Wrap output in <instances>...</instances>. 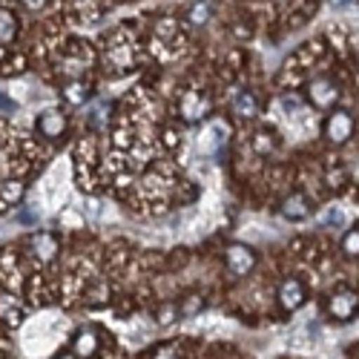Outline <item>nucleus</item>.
<instances>
[{
  "label": "nucleus",
  "instance_id": "c85d7f7f",
  "mask_svg": "<svg viewBox=\"0 0 359 359\" xmlns=\"http://www.w3.org/2000/svg\"><path fill=\"white\" fill-rule=\"evenodd\" d=\"M55 359H78V356H75V353H57Z\"/></svg>",
  "mask_w": 359,
  "mask_h": 359
},
{
  "label": "nucleus",
  "instance_id": "393cba45",
  "mask_svg": "<svg viewBox=\"0 0 359 359\" xmlns=\"http://www.w3.org/2000/svg\"><path fill=\"white\" fill-rule=\"evenodd\" d=\"M325 222H327V224H337V227H339V224L345 222V213H342V210H331V213L325 216Z\"/></svg>",
  "mask_w": 359,
  "mask_h": 359
},
{
  "label": "nucleus",
  "instance_id": "b1692460",
  "mask_svg": "<svg viewBox=\"0 0 359 359\" xmlns=\"http://www.w3.org/2000/svg\"><path fill=\"white\" fill-rule=\"evenodd\" d=\"M153 359H178V351H175L172 345H167V348L156 351V356H153Z\"/></svg>",
  "mask_w": 359,
  "mask_h": 359
},
{
  "label": "nucleus",
  "instance_id": "20e7f679",
  "mask_svg": "<svg viewBox=\"0 0 359 359\" xmlns=\"http://www.w3.org/2000/svg\"><path fill=\"white\" fill-rule=\"evenodd\" d=\"M356 311H359V296L353 290H337L331 299H327V313H331V319H337V322L353 319Z\"/></svg>",
  "mask_w": 359,
  "mask_h": 359
},
{
  "label": "nucleus",
  "instance_id": "412c9836",
  "mask_svg": "<svg viewBox=\"0 0 359 359\" xmlns=\"http://www.w3.org/2000/svg\"><path fill=\"white\" fill-rule=\"evenodd\" d=\"M201 296H187V302L182 305V308H178V311H182V316H193V313H198L201 311Z\"/></svg>",
  "mask_w": 359,
  "mask_h": 359
},
{
  "label": "nucleus",
  "instance_id": "1a4fd4ad",
  "mask_svg": "<svg viewBox=\"0 0 359 359\" xmlns=\"http://www.w3.org/2000/svg\"><path fill=\"white\" fill-rule=\"evenodd\" d=\"M95 351H98V334L93 331V327H83V331L75 334V339H72V353H75L78 359H89Z\"/></svg>",
  "mask_w": 359,
  "mask_h": 359
},
{
  "label": "nucleus",
  "instance_id": "9b49d317",
  "mask_svg": "<svg viewBox=\"0 0 359 359\" xmlns=\"http://www.w3.org/2000/svg\"><path fill=\"white\" fill-rule=\"evenodd\" d=\"M204 112H207V101H204V95H198V93H187L184 101H182V115L187 118V121H198Z\"/></svg>",
  "mask_w": 359,
  "mask_h": 359
},
{
  "label": "nucleus",
  "instance_id": "aec40b11",
  "mask_svg": "<svg viewBox=\"0 0 359 359\" xmlns=\"http://www.w3.org/2000/svg\"><path fill=\"white\" fill-rule=\"evenodd\" d=\"M187 18H190V23H207V20H210V4H204V0H201V4H193Z\"/></svg>",
  "mask_w": 359,
  "mask_h": 359
},
{
  "label": "nucleus",
  "instance_id": "7ed1b4c3",
  "mask_svg": "<svg viewBox=\"0 0 359 359\" xmlns=\"http://www.w3.org/2000/svg\"><path fill=\"white\" fill-rule=\"evenodd\" d=\"M308 98L316 109H331L339 101V86L331 78H313L308 86Z\"/></svg>",
  "mask_w": 359,
  "mask_h": 359
},
{
  "label": "nucleus",
  "instance_id": "f03ea898",
  "mask_svg": "<svg viewBox=\"0 0 359 359\" xmlns=\"http://www.w3.org/2000/svg\"><path fill=\"white\" fill-rule=\"evenodd\" d=\"M351 135H353V118H351L348 112L337 109V112L327 115V121H325V138H327V141L337 144V147H342V144L351 141Z\"/></svg>",
  "mask_w": 359,
  "mask_h": 359
},
{
  "label": "nucleus",
  "instance_id": "f3484780",
  "mask_svg": "<svg viewBox=\"0 0 359 359\" xmlns=\"http://www.w3.org/2000/svg\"><path fill=\"white\" fill-rule=\"evenodd\" d=\"M342 253H345L348 259H356V256H359V224L345 233V238H342Z\"/></svg>",
  "mask_w": 359,
  "mask_h": 359
},
{
  "label": "nucleus",
  "instance_id": "5701e85b",
  "mask_svg": "<svg viewBox=\"0 0 359 359\" xmlns=\"http://www.w3.org/2000/svg\"><path fill=\"white\" fill-rule=\"evenodd\" d=\"M156 35H158V38L175 35V23H172V20H158V23H156Z\"/></svg>",
  "mask_w": 359,
  "mask_h": 359
},
{
  "label": "nucleus",
  "instance_id": "6ab92c4d",
  "mask_svg": "<svg viewBox=\"0 0 359 359\" xmlns=\"http://www.w3.org/2000/svg\"><path fill=\"white\" fill-rule=\"evenodd\" d=\"M273 147H276V141H273V135L271 133H256V138H253V149L259 156H267V153H273Z\"/></svg>",
  "mask_w": 359,
  "mask_h": 359
},
{
  "label": "nucleus",
  "instance_id": "4468645a",
  "mask_svg": "<svg viewBox=\"0 0 359 359\" xmlns=\"http://www.w3.org/2000/svg\"><path fill=\"white\" fill-rule=\"evenodd\" d=\"M15 32H18V18L9 9H0V43L12 41Z\"/></svg>",
  "mask_w": 359,
  "mask_h": 359
},
{
  "label": "nucleus",
  "instance_id": "c756f323",
  "mask_svg": "<svg viewBox=\"0 0 359 359\" xmlns=\"http://www.w3.org/2000/svg\"><path fill=\"white\" fill-rule=\"evenodd\" d=\"M353 182H356V184H359V164H356V167H353Z\"/></svg>",
  "mask_w": 359,
  "mask_h": 359
},
{
  "label": "nucleus",
  "instance_id": "6e6552de",
  "mask_svg": "<svg viewBox=\"0 0 359 359\" xmlns=\"http://www.w3.org/2000/svg\"><path fill=\"white\" fill-rule=\"evenodd\" d=\"M29 248L35 250V256L41 262H52L57 256V238L52 233H35L32 238H29Z\"/></svg>",
  "mask_w": 359,
  "mask_h": 359
},
{
  "label": "nucleus",
  "instance_id": "4be33fe9",
  "mask_svg": "<svg viewBox=\"0 0 359 359\" xmlns=\"http://www.w3.org/2000/svg\"><path fill=\"white\" fill-rule=\"evenodd\" d=\"M178 313H182V311H175V305H164V308L158 311V325H170Z\"/></svg>",
  "mask_w": 359,
  "mask_h": 359
},
{
  "label": "nucleus",
  "instance_id": "a211bd4d",
  "mask_svg": "<svg viewBox=\"0 0 359 359\" xmlns=\"http://www.w3.org/2000/svg\"><path fill=\"white\" fill-rule=\"evenodd\" d=\"M64 98L69 101V104H83L86 101V86H83V81H72V83H67V89H64Z\"/></svg>",
  "mask_w": 359,
  "mask_h": 359
},
{
  "label": "nucleus",
  "instance_id": "f8f14e48",
  "mask_svg": "<svg viewBox=\"0 0 359 359\" xmlns=\"http://www.w3.org/2000/svg\"><path fill=\"white\" fill-rule=\"evenodd\" d=\"M20 198H23V184L20 182H6L4 190H0V213L12 210Z\"/></svg>",
  "mask_w": 359,
  "mask_h": 359
},
{
  "label": "nucleus",
  "instance_id": "2eb2a0df",
  "mask_svg": "<svg viewBox=\"0 0 359 359\" xmlns=\"http://www.w3.org/2000/svg\"><path fill=\"white\" fill-rule=\"evenodd\" d=\"M86 302L89 305H107L109 302V285L107 282H95L86 290Z\"/></svg>",
  "mask_w": 359,
  "mask_h": 359
},
{
  "label": "nucleus",
  "instance_id": "dca6fc26",
  "mask_svg": "<svg viewBox=\"0 0 359 359\" xmlns=\"http://www.w3.org/2000/svg\"><path fill=\"white\" fill-rule=\"evenodd\" d=\"M109 61H112L115 67H130V64H133V49H130L127 43H115V46L109 49Z\"/></svg>",
  "mask_w": 359,
  "mask_h": 359
},
{
  "label": "nucleus",
  "instance_id": "ddd939ff",
  "mask_svg": "<svg viewBox=\"0 0 359 359\" xmlns=\"http://www.w3.org/2000/svg\"><path fill=\"white\" fill-rule=\"evenodd\" d=\"M233 112H236L238 118H253V115H256V98H253L250 93H238V95L233 98Z\"/></svg>",
  "mask_w": 359,
  "mask_h": 359
},
{
  "label": "nucleus",
  "instance_id": "a878e982",
  "mask_svg": "<svg viewBox=\"0 0 359 359\" xmlns=\"http://www.w3.org/2000/svg\"><path fill=\"white\" fill-rule=\"evenodd\" d=\"M331 6H337V9H348V6H353V4H359V0H327Z\"/></svg>",
  "mask_w": 359,
  "mask_h": 359
},
{
  "label": "nucleus",
  "instance_id": "39448f33",
  "mask_svg": "<svg viewBox=\"0 0 359 359\" xmlns=\"http://www.w3.org/2000/svg\"><path fill=\"white\" fill-rule=\"evenodd\" d=\"M276 299H279V305H282L285 311H299V308L305 305L308 290H305V285L299 282L296 276H290V279H285V282L279 285V293H276Z\"/></svg>",
  "mask_w": 359,
  "mask_h": 359
},
{
  "label": "nucleus",
  "instance_id": "bb28decb",
  "mask_svg": "<svg viewBox=\"0 0 359 359\" xmlns=\"http://www.w3.org/2000/svg\"><path fill=\"white\" fill-rule=\"evenodd\" d=\"M23 4H26V6H32V9H38V6L46 4V0H23Z\"/></svg>",
  "mask_w": 359,
  "mask_h": 359
},
{
  "label": "nucleus",
  "instance_id": "9d476101",
  "mask_svg": "<svg viewBox=\"0 0 359 359\" xmlns=\"http://www.w3.org/2000/svg\"><path fill=\"white\" fill-rule=\"evenodd\" d=\"M0 322H6V325H20L23 322V305L9 293L0 296Z\"/></svg>",
  "mask_w": 359,
  "mask_h": 359
},
{
  "label": "nucleus",
  "instance_id": "423d86ee",
  "mask_svg": "<svg viewBox=\"0 0 359 359\" xmlns=\"http://www.w3.org/2000/svg\"><path fill=\"white\" fill-rule=\"evenodd\" d=\"M67 130V115L61 109H46L41 118H38V133L43 138H61Z\"/></svg>",
  "mask_w": 359,
  "mask_h": 359
},
{
  "label": "nucleus",
  "instance_id": "0eeeda50",
  "mask_svg": "<svg viewBox=\"0 0 359 359\" xmlns=\"http://www.w3.org/2000/svg\"><path fill=\"white\" fill-rule=\"evenodd\" d=\"M282 216L290 219V222H305V219L311 216V204H308V198H305L302 193L287 196V198L282 201Z\"/></svg>",
  "mask_w": 359,
  "mask_h": 359
},
{
  "label": "nucleus",
  "instance_id": "cd10ccee",
  "mask_svg": "<svg viewBox=\"0 0 359 359\" xmlns=\"http://www.w3.org/2000/svg\"><path fill=\"white\" fill-rule=\"evenodd\" d=\"M0 107H4V109H12V107H15V104H9V101H6V98H4V95H0Z\"/></svg>",
  "mask_w": 359,
  "mask_h": 359
},
{
  "label": "nucleus",
  "instance_id": "f257e3e1",
  "mask_svg": "<svg viewBox=\"0 0 359 359\" xmlns=\"http://www.w3.org/2000/svg\"><path fill=\"white\" fill-rule=\"evenodd\" d=\"M224 264L233 276H248L253 267H256V250L248 248V245H230L227 253H224Z\"/></svg>",
  "mask_w": 359,
  "mask_h": 359
}]
</instances>
